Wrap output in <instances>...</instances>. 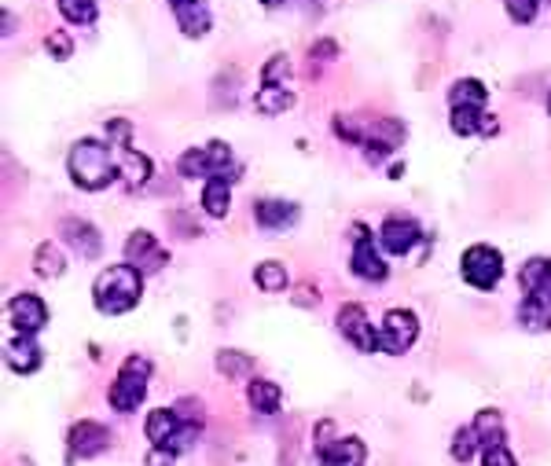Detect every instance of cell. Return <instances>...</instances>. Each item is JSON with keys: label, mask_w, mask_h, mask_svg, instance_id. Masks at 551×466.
Masks as SVG:
<instances>
[{"label": "cell", "mask_w": 551, "mask_h": 466, "mask_svg": "<svg viewBox=\"0 0 551 466\" xmlns=\"http://www.w3.org/2000/svg\"><path fill=\"white\" fill-rule=\"evenodd\" d=\"M547 111H551V96H547Z\"/></svg>", "instance_id": "obj_37"}, {"label": "cell", "mask_w": 551, "mask_h": 466, "mask_svg": "<svg viewBox=\"0 0 551 466\" xmlns=\"http://www.w3.org/2000/svg\"><path fill=\"white\" fill-rule=\"evenodd\" d=\"M45 48L52 52V59H70L74 55V41H70L66 30H52L48 41H45Z\"/></svg>", "instance_id": "obj_34"}, {"label": "cell", "mask_w": 551, "mask_h": 466, "mask_svg": "<svg viewBox=\"0 0 551 466\" xmlns=\"http://www.w3.org/2000/svg\"><path fill=\"white\" fill-rule=\"evenodd\" d=\"M147 379H151V360L125 356V363L118 367V379L107 390V404L118 415H133L144 404V397H147Z\"/></svg>", "instance_id": "obj_4"}, {"label": "cell", "mask_w": 551, "mask_h": 466, "mask_svg": "<svg viewBox=\"0 0 551 466\" xmlns=\"http://www.w3.org/2000/svg\"><path fill=\"white\" fill-rule=\"evenodd\" d=\"M63 268H66V257H63V250L55 243H41L34 250V272L41 279H55V275H63Z\"/></svg>", "instance_id": "obj_25"}, {"label": "cell", "mask_w": 551, "mask_h": 466, "mask_svg": "<svg viewBox=\"0 0 551 466\" xmlns=\"http://www.w3.org/2000/svg\"><path fill=\"white\" fill-rule=\"evenodd\" d=\"M111 147H115V154H118L122 173H125L133 183H144V180L151 176V158H147V154H140V151L129 147V144H111Z\"/></svg>", "instance_id": "obj_23"}, {"label": "cell", "mask_w": 551, "mask_h": 466, "mask_svg": "<svg viewBox=\"0 0 551 466\" xmlns=\"http://www.w3.org/2000/svg\"><path fill=\"white\" fill-rule=\"evenodd\" d=\"M140 298H144V272L133 268L129 261L107 264L96 275V283H92V305L104 316H125L140 305Z\"/></svg>", "instance_id": "obj_2"}, {"label": "cell", "mask_w": 551, "mask_h": 466, "mask_svg": "<svg viewBox=\"0 0 551 466\" xmlns=\"http://www.w3.org/2000/svg\"><path fill=\"white\" fill-rule=\"evenodd\" d=\"M367 448L360 437H335L331 444L316 448V466H364Z\"/></svg>", "instance_id": "obj_17"}, {"label": "cell", "mask_w": 551, "mask_h": 466, "mask_svg": "<svg viewBox=\"0 0 551 466\" xmlns=\"http://www.w3.org/2000/svg\"><path fill=\"white\" fill-rule=\"evenodd\" d=\"M518 287L526 291L522 298H533L551 309V257H529L518 272Z\"/></svg>", "instance_id": "obj_14"}, {"label": "cell", "mask_w": 551, "mask_h": 466, "mask_svg": "<svg viewBox=\"0 0 551 466\" xmlns=\"http://www.w3.org/2000/svg\"><path fill=\"white\" fill-rule=\"evenodd\" d=\"M173 462H176V451L158 448V444H151V451H147V459H144V466H173Z\"/></svg>", "instance_id": "obj_35"}, {"label": "cell", "mask_w": 551, "mask_h": 466, "mask_svg": "<svg viewBox=\"0 0 551 466\" xmlns=\"http://www.w3.org/2000/svg\"><path fill=\"white\" fill-rule=\"evenodd\" d=\"M504 8H507V15H511V23L529 26V23L536 19V12H540V0H504Z\"/></svg>", "instance_id": "obj_33"}, {"label": "cell", "mask_w": 551, "mask_h": 466, "mask_svg": "<svg viewBox=\"0 0 551 466\" xmlns=\"http://www.w3.org/2000/svg\"><path fill=\"white\" fill-rule=\"evenodd\" d=\"M199 203H203L206 217H228V210H232V180H225V176L206 180Z\"/></svg>", "instance_id": "obj_21"}, {"label": "cell", "mask_w": 551, "mask_h": 466, "mask_svg": "<svg viewBox=\"0 0 551 466\" xmlns=\"http://www.w3.org/2000/svg\"><path fill=\"white\" fill-rule=\"evenodd\" d=\"M41 345H37V338H23V334H15L12 342H8V367L15 371V375H34V371L41 367Z\"/></svg>", "instance_id": "obj_19"}, {"label": "cell", "mask_w": 551, "mask_h": 466, "mask_svg": "<svg viewBox=\"0 0 551 466\" xmlns=\"http://www.w3.org/2000/svg\"><path fill=\"white\" fill-rule=\"evenodd\" d=\"M169 12L184 37H206L210 34V8L206 0H169Z\"/></svg>", "instance_id": "obj_15"}, {"label": "cell", "mask_w": 551, "mask_h": 466, "mask_svg": "<svg viewBox=\"0 0 551 466\" xmlns=\"http://www.w3.org/2000/svg\"><path fill=\"white\" fill-rule=\"evenodd\" d=\"M254 221L261 232H287L298 224V206L284 199H261L254 203Z\"/></svg>", "instance_id": "obj_16"}, {"label": "cell", "mask_w": 551, "mask_h": 466, "mask_svg": "<svg viewBox=\"0 0 551 466\" xmlns=\"http://www.w3.org/2000/svg\"><path fill=\"white\" fill-rule=\"evenodd\" d=\"M471 426H475V433H478L482 448H486V444H496V441H504V415H500V411H493V408L478 411Z\"/></svg>", "instance_id": "obj_29"}, {"label": "cell", "mask_w": 551, "mask_h": 466, "mask_svg": "<svg viewBox=\"0 0 551 466\" xmlns=\"http://www.w3.org/2000/svg\"><path fill=\"white\" fill-rule=\"evenodd\" d=\"M416 338H419V320L408 309H390L386 320L379 323V352H386V356L408 352L416 345Z\"/></svg>", "instance_id": "obj_7"}, {"label": "cell", "mask_w": 551, "mask_h": 466, "mask_svg": "<svg viewBox=\"0 0 551 466\" xmlns=\"http://www.w3.org/2000/svg\"><path fill=\"white\" fill-rule=\"evenodd\" d=\"M217 371L225 379H250L254 375V360L246 352H239V349H225V352H217Z\"/></svg>", "instance_id": "obj_28"}, {"label": "cell", "mask_w": 551, "mask_h": 466, "mask_svg": "<svg viewBox=\"0 0 551 466\" xmlns=\"http://www.w3.org/2000/svg\"><path fill=\"white\" fill-rule=\"evenodd\" d=\"M518 323H522V331H529V334L551 331V309L540 305V302H533V298H522V302H518Z\"/></svg>", "instance_id": "obj_26"}, {"label": "cell", "mask_w": 551, "mask_h": 466, "mask_svg": "<svg viewBox=\"0 0 551 466\" xmlns=\"http://www.w3.org/2000/svg\"><path fill=\"white\" fill-rule=\"evenodd\" d=\"M386 250L379 246V239H372V232H367L364 224H353V253H349V268L356 279H364V283H383V279L390 275V264L383 257Z\"/></svg>", "instance_id": "obj_6"}, {"label": "cell", "mask_w": 551, "mask_h": 466, "mask_svg": "<svg viewBox=\"0 0 551 466\" xmlns=\"http://www.w3.org/2000/svg\"><path fill=\"white\" fill-rule=\"evenodd\" d=\"M478 459H482V466H518V459H515V451L507 448V441H496V444H486Z\"/></svg>", "instance_id": "obj_32"}, {"label": "cell", "mask_w": 551, "mask_h": 466, "mask_svg": "<svg viewBox=\"0 0 551 466\" xmlns=\"http://www.w3.org/2000/svg\"><path fill=\"white\" fill-rule=\"evenodd\" d=\"M176 169H180V176H188V180H214V176H225V180H239V173H243V165L235 162V154H232V147L225 144V140H210L206 147H188L180 158H176Z\"/></svg>", "instance_id": "obj_3"}, {"label": "cell", "mask_w": 551, "mask_h": 466, "mask_svg": "<svg viewBox=\"0 0 551 466\" xmlns=\"http://www.w3.org/2000/svg\"><path fill=\"white\" fill-rule=\"evenodd\" d=\"M66 173H70V180L77 183L81 192H104V188H111V183H115V176L122 173V165H118V154H115L111 144L85 136V140H77L70 147Z\"/></svg>", "instance_id": "obj_1"}, {"label": "cell", "mask_w": 551, "mask_h": 466, "mask_svg": "<svg viewBox=\"0 0 551 466\" xmlns=\"http://www.w3.org/2000/svg\"><path fill=\"white\" fill-rule=\"evenodd\" d=\"M12 34H15V15L5 12V37H12Z\"/></svg>", "instance_id": "obj_36"}, {"label": "cell", "mask_w": 551, "mask_h": 466, "mask_svg": "<svg viewBox=\"0 0 551 466\" xmlns=\"http://www.w3.org/2000/svg\"><path fill=\"white\" fill-rule=\"evenodd\" d=\"M287 77H291V59L287 55H272L261 66V84H287Z\"/></svg>", "instance_id": "obj_31"}, {"label": "cell", "mask_w": 551, "mask_h": 466, "mask_svg": "<svg viewBox=\"0 0 551 466\" xmlns=\"http://www.w3.org/2000/svg\"><path fill=\"white\" fill-rule=\"evenodd\" d=\"M254 283L265 291V294H284L287 291V268L280 264V261H265V264H257V272H254Z\"/></svg>", "instance_id": "obj_27"}, {"label": "cell", "mask_w": 551, "mask_h": 466, "mask_svg": "<svg viewBox=\"0 0 551 466\" xmlns=\"http://www.w3.org/2000/svg\"><path fill=\"white\" fill-rule=\"evenodd\" d=\"M125 261L147 275V272H162V268L169 264V250H165L151 232L140 228V232H133V235L125 239Z\"/></svg>", "instance_id": "obj_12"}, {"label": "cell", "mask_w": 551, "mask_h": 466, "mask_svg": "<svg viewBox=\"0 0 551 466\" xmlns=\"http://www.w3.org/2000/svg\"><path fill=\"white\" fill-rule=\"evenodd\" d=\"M459 275H464V283L489 294L500 287V279H504V257L496 246L489 243H475L464 250V257H459Z\"/></svg>", "instance_id": "obj_5"}, {"label": "cell", "mask_w": 551, "mask_h": 466, "mask_svg": "<svg viewBox=\"0 0 551 466\" xmlns=\"http://www.w3.org/2000/svg\"><path fill=\"white\" fill-rule=\"evenodd\" d=\"M423 239H426L423 228H419L412 217H386L383 228H379V246H383L390 257H408Z\"/></svg>", "instance_id": "obj_11"}, {"label": "cell", "mask_w": 551, "mask_h": 466, "mask_svg": "<svg viewBox=\"0 0 551 466\" xmlns=\"http://www.w3.org/2000/svg\"><path fill=\"white\" fill-rule=\"evenodd\" d=\"M342 338L356 349V352H379V331L372 327V320H367V309L364 305H342L338 316H335Z\"/></svg>", "instance_id": "obj_8"}, {"label": "cell", "mask_w": 551, "mask_h": 466, "mask_svg": "<svg viewBox=\"0 0 551 466\" xmlns=\"http://www.w3.org/2000/svg\"><path fill=\"white\" fill-rule=\"evenodd\" d=\"M448 455H452L456 462H475V459L482 455V441H478V433H475V426H459V430L452 433V444H448Z\"/></svg>", "instance_id": "obj_24"}, {"label": "cell", "mask_w": 551, "mask_h": 466, "mask_svg": "<svg viewBox=\"0 0 551 466\" xmlns=\"http://www.w3.org/2000/svg\"><path fill=\"white\" fill-rule=\"evenodd\" d=\"M489 88L478 77H459L448 88V111H486Z\"/></svg>", "instance_id": "obj_18"}, {"label": "cell", "mask_w": 551, "mask_h": 466, "mask_svg": "<svg viewBox=\"0 0 551 466\" xmlns=\"http://www.w3.org/2000/svg\"><path fill=\"white\" fill-rule=\"evenodd\" d=\"M59 15L70 26H92L96 23V0H59Z\"/></svg>", "instance_id": "obj_30"}, {"label": "cell", "mask_w": 551, "mask_h": 466, "mask_svg": "<svg viewBox=\"0 0 551 466\" xmlns=\"http://www.w3.org/2000/svg\"><path fill=\"white\" fill-rule=\"evenodd\" d=\"M59 235H63V243H66L81 261H96V257L104 253V235L92 228L88 221H81V217H63V221H59Z\"/></svg>", "instance_id": "obj_13"}, {"label": "cell", "mask_w": 551, "mask_h": 466, "mask_svg": "<svg viewBox=\"0 0 551 466\" xmlns=\"http://www.w3.org/2000/svg\"><path fill=\"white\" fill-rule=\"evenodd\" d=\"M246 401H250V408L257 415H276V411H280V404H284V390L276 386V382H268V379H254L246 386Z\"/></svg>", "instance_id": "obj_22"}, {"label": "cell", "mask_w": 551, "mask_h": 466, "mask_svg": "<svg viewBox=\"0 0 551 466\" xmlns=\"http://www.w3.org/2000/svg\"><path fill=\"white\" fill-rule=\"evenodd\" d=\"M66 448L77 459H96V455H104L111 448V430L104 422H96V419H77L70 426V433H66Z\"/></svg>", "instance_id": "obj_10"}, {"label": "cell", "mask_w": 551, "mask_h": 466, "mask_svg": "<svg viewBox=\"0 0 551 466\" xmlns=\"http://www.w3.org/2000/svg\"><path fill=\"white\" fill-rule=\"evenodd\" d=\"M254 107L265 114V118H276L295 107V92L287 84H261L257 96H254Z\"/></svg>", "instance_id": "obj_20"}, {"label": "cell", "mask_w": 551, "mask_h": 466, "mask_svg": "<svg viewBox=\"0 0 551 466\" xmlns=\"http://www.w3.org/2000/svg\"><path fill=\"white\" fill-rule=\"evenodd\" d=\"M8 323L23 338H37L48 327V305L41 294H15L8 302Z\"/></svg>", "instance_id": "obj_9"}]
</instances>
